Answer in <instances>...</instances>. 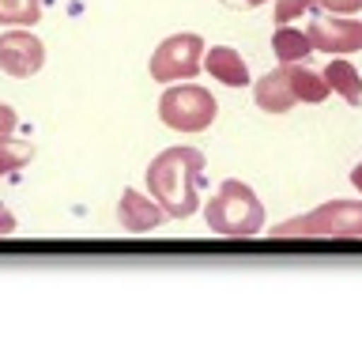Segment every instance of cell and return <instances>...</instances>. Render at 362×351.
<instances>
[{"mask_svg": "<svg viewBox=\"0 0 362 351\" xmlns=\"http://www.w3.org/2000/svg\"><path fill=\"white\" fill-rule=\"evenodd\" d=\"M200 178H204V155L197 147H166L147 166V189L158 200L170 219H189L200 208Z\"/></svg>", "mask_w": 362, "mask_h": 351, "instance_id": "obj_1", "label": "cell"}, {"mask_svg": "<svg viewBox=\"0 0 362 351\" xmlns=\"http://www.w3.org/2000/svg\"><path fill=\"white\" fill-rule=\"evenodd\" d=\"M204 219L223 238H249L260 234V226H264V204L257 200V192L245 181L226 178L204 208Z\"/></svg>", "mask_w": 362, "mask_h": 351, "instance_id": "obj_2", "label": "cell"}, {"mask_svg": "<svg viewBox=\"0 0 362 351\" xmlns=\"http://www.w3.org/2000/svg\"><path fill=\"white\" fill-rule=\"evenodd\" d=\"M276 238H362V200H328L321 208L279 223Z\"/></svg>", "mask_w": 362, "mask_h": 351, "instance_id": "obj_3", "label": "cell"}, {"mask_svg": "<svg viewBox=\"0 0 362 351\" xmlns=\"http://www.w3.org/2000/svg\"><path fill=\"white\" fill-rule=\"evenodd\" d=\"M219 113V102L200 84H174L158 98V117L174 132H204Z\"/></svg>", "mask_w": 362, "mask_h": 351, "instance_id": "obj_4", "label": "cell"}, {"mask_svg": "<svg viewBox=\"0 0 362 351\" xmlns=\"http://www.w3.org/2000/svg\"><path fill=\"white\" fill-rule=\"evenodd\" d=\"M204 64V38L200 34H170V38L151 53V79L174 84V79H192Z\"/></svg>", "mask_w": 362, "mask_h": 351, "instance_id": "obj_5", "label": "cell"}, {"mask_svg": "<svg viewBox=\"0 0 362 351\" xmlns=\"http://www.w3.org/2000/svg\"><path fill=\"white\" fill-rule=\"evenodd\" d=\"M310 42H313V53L321 50L328 57H344V53H358L362 50V19H332L325 16L310 19Z\"/></svg>", "mask_w": 362, "mask_h": 351, "instance_id": "obj_6", "label": "cell"}, {"mask_svg": "<svg viewBox=\"0 0 362 351\" xmlns=\"http://www.w3.org/2000/svg\"><path fill=\"white\" fill-rule=\"evenodd\" d=\"M45 64V45L30 30H8L0 34V72L11 79H30Z\"/></svg>", "mask_w": 362, "mask_h": 351, "instance_id": "obj_7", "label": "cell"}, {"mask_svg": "<svg viewBox=\"0 0 362 351\" xmlns=\"http://www.w3.org/2000/svg\"><path fill=\"white\" fill-rule=\"evenodd\" d=\"M117 219H121V226L129 234H147V231H155V226L166 219V212L158 208L155 197H144L140 189H124L121 204H117Z\"/></svg>", "mask_w": 362, "mask_h": 351, "instance_id": "obj_8", "label": "cell"}, {"mask_svg": "<svg viewBox=\"0 0 362 351\" xmlns=\"http://www.w3.org/2000/svg\"><path fill=\"white\" fill-rule=\"evenodd\" d=\"M253 98L264 113H287L291 106H298L294 98V87H291V76H287V64L276 68V72L260 76L257 87H253Z\"/></svg>", "mask_w": 362, "mask_h": 351, "instance_id": "obj_9", "label": "cell"}, {"mask_svg": "<svg viewBox=\"0 0 362 351\" xmlns=\"http://www.w3.org/2000/svg\"><path fill=\"white\" fill-rule=\"evenodd\" d=\"M204 68L211 72V79H219L226 87H245L249 84V68L242 61V53L230 50V45H211L204 53Z\"/></svg>", "mask_w": 362, "mask_h": 351, "instance_id": "obj_10", "label": "cell"}, {"mask_svg": "<svg viewBox=\"0 0 362 351\" xmlns=\"http://www.w3.org/2000/svg\"><path fill=\"white\" fill-rule=\"evenodd\" d=\"M325 84L328 91H336V95H344V102H351V106H362V76H358V68L344 61V57H336V61H328L325 68Z\"/></svg>", "mask_w": 362, "mask_h": 351, "instance_id": "obj_11", "label": "cell"}, {"mask_svg": "<svg viewBox=\"0 0 362 351\" xmlns=\"http://www.w3.org/2000/svg\"><path fill=\"white\" fill-rule=\"evenodd\" d=\"M272 53H276L283 64H294V61H305V57L313 53V42L305 30L291 27V23H279V30L272 34Z\"/></svg>", "mask_w": 362, "mask_h": 351, "instance_id": "obj_12", "label": "cell"}, {"mask_svg": "<svg viewBox=\"0 0 362 351\" xmlns=\"http://www.w3.org/2000/svg\"><path fill=\"white\" fill-rule=\"evenodd\" d=\"M287 76H291V87H294V98L298 102H325L328 98V84L321 72H313V68H305L302 61L287 64Z\"/></svg>", "mask_w": 362, "mask_h": 351, "instance_id": "obj_13", "label": "cell"}, {"mask_svg": "<svg viewBox=\"0 0 362 351\" xmlns=\"http://www.w3.org/2000/svg\"><path fill=\"white\" fill-rule=\"evenodd\" d=\"M42 19V0H0V27H34Z\"/></svg>", "mask_w": 362, "mask_h": 351, "instance_id": "obj_14", "label": "cell"}, {"mask_svg": "<svg viewBox=\"0 0 362 351\" xmlns=\"http://www.w3.org/2000/svg\"><path fill=\"white\" fill-rule=\"evenodd\" d=\"M34 159V147L23 144V140H11V136H0V178L11 174V170L27 166Z\"/></svg>", "mask_w": 362, "mask_h": 351, "instance_id": "obj_15", "label": "cell"}, {"mask_svg": "<svg viewBox=\"0 0 362 351\" xmlns=\"http://www.w3.org/2000/svg\"><path fill=\"white\" fill-rule=\"evenodd\" d=\"M313 4L310 0H276V23H291V19H302Z\"/></svg>", "mask_w": 362, "mask_h": 351, "instance_id": "obj_16", "label": "cell"}, {"mask_svg": "<svg viewBox=\"0 0 362 351\" xmlns=\"http://www.w3.org/2000/svg\"><path fill=\"white\" fill-rule=\"evenodd\" d=\"M310 4L328 11V16H355V11H362V0H310Z\"/></svg>", "mask_w": 362, "mask_h": 351, "instance_id": "obj_17", "label": "cell"}, {"mask_svg": "<svg viewBox=\"0 0 362 351\" xmlns=\"http://www.w3.org/2000/svg\"><path fill=\"white\" fill-rule=\"evenodd\" d=\"M16 110H11L8 106V102H0V136H11V132H16Z\"/></svg>", "mask_w": 362, "mask_h": 351, "instance_id": "obj_18", "label": "cell"}, {"mask_svg": "<svg viewBox=\"0 0 362 351\" xmlns=\"http://www.w3.org/2000/svg\"><path fill=\"white\" fill-rule=\"evenodd\" d=\"M11 231H16V215H11V212L4 208V204H0V238L11 234Z\"/></svg>", "mask_w": 362, "mask_h": 351, "instance_id": "obj_19", "label": "cell"}, {"mask_svg": "<svg viewBox=\"0 0 362 351\" xmlns=\"http://www.w3.org/2000/svg\"><path fill=\"white\" fill-rule=\"evenodd\" d=\"M230 8H257V4H268V0H226Z\"/></svg>", "mask_w": 362, "mask_h": 351, "instance_id": "obj_20", "label": "cell"}, {"mask_svg": "<svg viewBox=\"0 0 362 351\" xmlns=\"http://www.w3.org/2000/svg\"><path fill=\"white\" fill-rule=\"evenodd\" d=\"M351 181H355V189H358V192H362V163H358V166H355V170H351Z\"/></svg>", "mask_w": 362, "mask_h": 351, "instance_id": "obj_21", "label": "cell"}]
</instances>
